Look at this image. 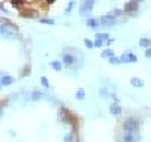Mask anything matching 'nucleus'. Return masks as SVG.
<instances>
[{
  "instance_id": "obj_1",
  "label": "nucleus",
  "mask_w": 151,
  "mask_h": 142,
  "mask_svg": "<svg viewBox=\"0 0 151 142\" xmlns=\"http://www.w3.org/2000/svg\"><path fill=\"white\" fill-rule=\"evenodd\" d=\"M98 23L101 26H113L115 23H117V18H115V15L112 14H107V15H103L98 18Z\"/></svg>"
},
{
  "instance_id": "obj_2",
  "label": "nucleus",
  "mask_w": 151,
  "mask_h": 142,
  "mask_svg": "<svg viewBox=\"0 0 151 142\" xmlns=\"http://www.w3.org/2000/svg\"><path fill=\"white\" fill-rule=\"evenodd\" d=\"M92 8H94V2H92V0H89V2H83L82 6H80V15L82 17H88V15L91 14Z\"/></svg>"
},
{
  "instance_id": "obj_3",
  "label": "nucleus",
  "mask_w": 151,
  "mask_h": 142,
  "mask_svg": "<svg viewBox=\"0 0 151 142\" xmlns=\"http://www.w3.org/2000/svg\"><path fill=\"white\" fill-rule=\"evenodd\" d=\"M110 38H109V35L107 33H97L95 35V41H94V46L95 47H101L103 44H106Z\"/></svg>"
},
{
  "instance_id": "obj_4",
  "label": "nucleus",
  "mask_w": 151,
  "mask_h": 142,
  "mask_svg": "<svg viewBox=\"0 0 151 142\" xmlns=\"http://www.w3.org/2000/svg\"><path fill=\"white\" fill-rule=\"evenodd\" d=\"M136 129H138V121L136 120H127L124 122V131L126 133H135Z\"/></svg>"
},
{
  "instance_id": "obj_5",
  "label": "nucleus",
  "mask_w": 151,
  "mask_h": 142,
  "mask_svg": "<svg viewBox=\"0 0 151 142\" xmlns=\"http://www.w3.org/2000/svg\"><path fill=\"white\" fill-rule=\"evenodd\" d=\"M138 60V58H136V55H133V53H124V55L121 56V62H136Z\"/></svg>"
},
{
  "instance_id": "obj_6",
  "label": "nucleus",
  "mask_w": 151,
  "mask_h": 142,
  "mask_svg": "<svg viewBox=\"0 0 151 142\" xmlns=\"http://www.w3.org/2000/svg\"><path fill=\"white\" fill-rule=\"evenodd\" d=\"M138 6H139L138 2H127L126 6H124V11H126V12H133V11L138 9Z\"/></svg>"
},
{
  "instance_id": "obj_7",
  "label": "nucleus",
  "mask_w": 151,
  "mask_h": 142,
  "mask_svg": "<svg viewBox=\"0 0 151 142\" xmlns=\"http://www.w3.org/2000/svg\"><path fill=\"white\" fill-rule=\"evenodd\" d=\"M14 82V79L11 76H8V74H2V86H8V85H11Z\"/></svg>"
},
{
  "instance_id": "obj_8",
  "label": "nucleus",
  "mask_w": 151,
  "mask_h": 142,
  "mask_svg": "<svg viewBox=\"0 0 151 142\" xmlns=\"http://www.w3.org/2000/svg\"><path fill=\"white\" fill-rule=\"evenodd\" d=\"M110 112H112V115H121V108L118 106V103H113L112 106H110Z\"/></svg>"
},
{
  "instance_id": "obj_9",
  "label": "nucleus",
  "mask_w": 151,
  "mask_h": 142,
  "mask_svg": "<svg viewBox=\"0 0 151 142\" xmlns=\"http://www.w3.org/2000/svg\"><path fill=\"white\" fill-rule=\"evenodd\" d=\"M130 83H131L133 86H138V88H142V86H144V82H142L140 79H138V77L130 79Z\"/></svg>"
},
{
  "instance_id": "obj_10",
  "label": "nucleus",
  "mask_w": 151,
  "mask_h": 142,
  "mask_svg": "<svg viewBox=\"0 0 151 142\" xmlns=\"http://www.w3.org/2000/svg\"><path fill=\"white\" fill-rule=\"evenodd\" d=\"M139 44H140L142 47H145V49H148V47L151 46V39H150V38H140Z\"/></svg>"
},
{
  "instance_id": "obj_11",
  "label": "nucleus",
  "mask_w": 151,
  "mask_h": 142,
  "mask_svg": "<svg viewBox=\"0 0 151 142\" xmlns=\"http://www.w3.org/2000/svg\"><path fill=\"white\" fill-rule=\"evenodd\" d=\"M64 64L67 65H73L74 64V58L71 55H64Z\"/></svg>"
},
{
  "instance_id": "obj_12",
  "label": "nucleus",
  "mask_w": 151,
  "mask_h": 142,
  "mask_svg": "<svg viewBox=\"0 0 151 142\" xmlns=\"http://www.w3.org/2000/svg\"><path fill=\"white\" fill-rule=\"evenodd\" d=\"M86 24L91 26V27H97L100 23H98V20H97V18H88V20H86Z\"/></svg>"
},
{
  "instance_id": "obj_13",
  "label": "nucleus",
  "mask_w": 151,
  "mask_h": 142,
  "mask_svg": "<svg viewBox=\"0 0 151 142\" xmlns=\"http://www.w3.org/2000/svg\"><path fill=\"white\" fill-rule=\"evenodd\" d=\"M122 141L124 142H133V141H135V135H133V133H126L124 138H122Z\"/></svg>"
},
{
  "instance_id": "obj_14",
  "label": "nucleus",
  "mask_w": 151,
  "mask_h": 142,
  "mask_svg": "<svg viewBox=\"0 0 151 142\" xmlns=\"http://www.w3.org/2000/svg\"><path fill=\"white\" fill-rule=\"evenodd\" d=\"M103 58H107V59H110V58H113V50L112 49H106L104 51H103V55H101Z\"/></svg>"
},
{
  "instance_id": "obj_15",
  "label": "nucleus",
  "mask_w": 151,
  "mask_h": 142,
  "mask_svg": "<svg viewBox=\"0 0 151 142\" xmlns=\"http://www.w3.org/2000/svg\"><path fill=\"white\" fill-rule=\"evenodd\" d=\"M51 67H53V70L60 71V68H62V64H60L59 60H53V62H51Z\"/></svg>"
},
{
  "instance_id": "obj_16",
  "label": "nucleus",
  "mask_w": 151,
  "mask_h": 142,
  "mask_svg": "<svg viewBox=\"0 0 151 142\" xmlns=\"http://www.w3.org/2000/svg\"><path fill=\"white\" fill-rule=\"evenodd\" d=\"M83 97H85V89H82V88H80V89H77V92H76V98H77V100H82Z\"/></svg>"
},
{
  "instance_id": "obj_17",
  "label": "nucleus",
  "mask_w": 151,
  "mask_h": 142,
  "mask_svg": "<svg viewBox=\"0 0 151 142\" xmlns=\"http://www.w3.org/2000/svg\"><path fill=\"white\" fill-rule=\"evenodd\" d=\"M41 97H42V94H41V92H38V91L32 92V100H39Z\"/></svg>"
},
{
  "instance_id": "obj_18",
  "label": "nucleus",
  "mask_w": 151,
  "mask_h": 142,
  "mask_svg": "<svg viewBox=\"0 0 151 142\" xmlns=\"http://www.w3.org/2000/svg\"><path fill=\"white\" fill-rule=\"evenodd\" d=\"M39 23H44V24H55V20H47V18H39Z\"/></svg>"
},
{
  "instance_id": "obj_19",
  "label": "nucleus",
  "mask_w": 151,
  "mask_h": 142,
  "mask_svg": "<svg viewBox=\"0 0 151 142\" xmlns=\"http://www.w3.org/2000/svg\"><path fill=\"white\" fill-rule=\"evenodd\" d=\"M85 46H86L88 49H92V47H95V46H94V42H92V41H89L88 38L85 39Z\"/></svg>"
},
{
  "instance_id": "obj_20",
  "label": "nucleus",
  "mask_w": 151,
  "mask_h": 142,
  "mask_svg": "<svg viewBox=\"0 0 151 142\" xmlns=\"http://www.w3.org/2000/svg\"><path fill=\"white\" fill-rule=\"evenodd\" d=\"M109 62H110V64H119V62H121V58H110L109 59Z\"/></svg>"
},
{
  "instance_id": "obj_21",
  "label": "nucleus",
  "mask_w": 151,
  "mask_h": 142,
  "mask_svg": "<svg viewBox=\"0 0 151 142\" xmlns=\"http://www.w3.org/2000/svg\"><path fill=\"white\" fill-rule=\"evenodd\" d=\"M64 142H73V135H67L64 138Z\"/></svg>"
},
{
  "instance_id": "obj_22",
  "label": "nucleus",
  "mask_w": 151,
  "mask_h": 142,
  "mask_svg": "<svg viewBox=\"0 0 151 142\" xmlns=\"http://www.w3.org/2000/svg\"><path fill=\"white\" fill-rule=\"evenodd\" d=\"M41 83L46 86V88H48V82H47V79L46 77H41Z\"/></svg>"
},
{
  "instance_id": "obj_23",
  "label": "nucleus",
  "mask_w": 151,
  "mask_h": 142,
  "mask_svg": "<svg viewBox=\"0 0 151 142\" xmlns=\"http://www.w3.org/2000/svg\"><path fill=\"white\" fill-rule=\"evenodd\" d=\"M145 56H147V58H151V49H147V50H145Z\"/></svg>"
},
{
  "instance_id": "obj_24",
  "label": "nucleus",
  "mask_w": 151,
  "mask_h": 142,
  "mask_svg": "<svg viewBox=\"0 0 151 142\" xmlns=\"http://www.w3.org/2000/svg\"><path fill=\"white\" fill-rule=\"evenodd\" d=\"M73 6H74V3H73V2H71V3L68 5V8H67V12H70V11H71V8H73Z\"/></svg>"
},
{
  "instance_id": "obj_25",
  "label": "nucleus",
  "mask_w": 151,
  "mask_h": 142,
  "mask_svg": "<svg viewBox=\"0 0 151 142\" xmlns=\"http://www.w3.org/2000/svg\"><path fill=\"white\" fill-rule=\"evenodd\" d=\"M101 95H103V97H106V95H107V92H106L104 89H101Z\"/></svg>"
}]
</instances>
